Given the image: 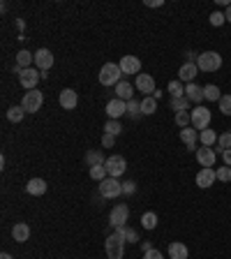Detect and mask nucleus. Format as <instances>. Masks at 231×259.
Wrapping results in <instances>:
<instances>
[{
	"label": "nucleus",
	"instance_id": "obj_1",
	"mask_svg": "<svg viewBox=\"0 0 231 259\" xmlns=\"http://www.w3.org/2000/svg\"><path fill=\"white\" fill-rule=\"evenodd\" d=\"M122 72H120V65L118 63H106V65H102L100 67V74H98V79H100V84L102 86H118L122 81Z\"/></svg>",
	"mask_w": 231,
	"mask_h": 259
},
{
	"label": "nucleus",
	"instance_id": "obj_2",
	"mask_svg": "<svg viewBox=\"0 0 231 259\" xmlns=\"http://www.w3.org/2000/svg\"><path fill=\"white\" fill-rule=\"evenodd\" d=\"M196 67L201 72H218L222 67V56L218 51H204L196 56Z\"/></svg>",
	"mask_w": 231,
	"mask_h": 259
},
{
	"label": "nucleus",
	"instance_id": "obj_3",
	"mask_svg": "<svg viewBox=\"0 0 231 259\" xmlns=\"http://www.w3.org/2000/svg\"><path fill=\"white\" fill-rule=\"evenodd\" d=\"M104 250H106V257L109 259H122V254H125V238H122L120 234L106 236Z\"/></svg>",
	"mask_w": 231,
	"mask_h": 259
},
{
	"label": "nucleus",
	"instance_id": "obj_4",
	"mask_svg": "<svg viewBox=\"0 0 231 259\" xmlns=\"http://www.w3.org/2000/svg\"><path fill=\"white\" fill-rule=\"evenodd\" d=\"M192 127H194L196 132H204V130H208V125H210V109H206V107H194L192 111Z\"/></svg>",
	"mask_w": 231,
	"mask_h": 259
},
{
	"label": "nucleus",
	"instance_id": "obj_5",
	"mask_svg": "<svg viewBox=\"0 0 231 259\" xmlns=\"http://www.w3.org/2000/svg\"><path fill=\"white\" fill-rule=\"evenodd\" d=\"M42 104H44V95L37 91V88L35 91H28L24 95V100H21V107H24L26 114H35V111H40Z\"/></svg>",
	"mask_w": 231,
	"mask_h": 259
},
{
	"label": "nucleus",
	"instance_id": "obj_6",
	"mask_svg": "<svg viewBox=\"0 0 231 259\" xmlns=\"http://www.w3.org/2000/svg\"><path fill=\"white\" fill-rule=\"evenodd\" d=\"M100 194H102L104 199H116L122 194V183L118 181V178H111V176H106L102 183H100Z\"/></svg>",
	"mask_w": 231,
	"mask_h": 259
},
{
	"label": "nucleus",
	"instance_id": "obj_7",
	"mask_svg": "<svg viewBox=\"0 0 231 259\" xmlns=\"http://www.w3.org/2000/svg\"><path fill=\"white\" fill-rule=\"evenodd\" d=\"M40 79H42V72H40L37 67H28V70H21V72H18V81H21V86H24L26 91H35Z\"/></svg>",
	"mask_w": 231,
	"mask_h": 259
},
{
	"label": "nucleus",
	"instance_id": "obj_8",
	"mask_svg": "<svg viewBox=\"0 0 231 259\" xmlns=\"http://www.w3.org/2000/svg\"><path fill=\"white\" fill-rule=\"evenodd\" d=\"M130 220V208H128V204H116L114 208H111V213H109V224L111 227H125V222Z\"/></svg>",
	"mask_w": 231,
	"mask_h": 259
},
{
	"label": "nucleus",
	"instance_id": "obj_9",
	"mask_svg": "<svg viewBox=\"0 0 231 259\" xmlns=\"http://www.w3.org/2000/svg\"><path fill=\"white\" fill-rule=\"evenodd\" d=\"M106 174L111 176V178H118V176L125 174V169H128V162H125V157L122 155H111L106 157Z\"/></svg>",
	"mask_w": 231,
	"mask_h": 259
},
{
	"label": "nucleus",
	"instance_id": "obj_10",
	"mask_svg": "<svg viewBox=\"0 0 231 259\" xmlns=\"http://www.w3.org/2000/svg\"><path fill=\"white\" fill-rule=\"evenodd\" d=\"M35 67L40 72H49L51 67H54V54H51L49 49H37L35 51Z\"/></svg>",
	"mask_w": 231,
	"mask_h": 259
},
{
	"label": "nucleus",
	"instance_id": "obj_11",
	"mask_svg": "<svg viewBox=\"0 0 231 259\" xmlns=\"http://www.w3.org/2000/svg\"><path fill=\"white\" fill-rule=\"evenodd\" d=\"M134 88L139 93H144V97L152 95V93L158 91L155 88V79L150 77V74H136V81H134Z\"/></svg>",
	"mask_w": 231,
	"mask_h": 259
},
{
	"label": "nucleus",
	"instance_id": "obj_12",
	"mask_svg": "<svg viewBox=\"0 0 231 259\" xmlns=\"http://www.w3.org/2000/svg\"><path fill=\"white\" fill-rule=\"evenodd\" d=\"M125 114H128V102H122L118 97H114V100L106 102V116H109V121H118V118Z\"/></svg>",
	"mask_w": 231,
	"mask_h": 259
},
{
	"label": "nucleus",
	"instance_id": "obj_13",
	"mask_svg": "<svg viewBox=\"0 0 231 259\" xmlns=\"http://www.w3.org/2000/svg\"><path fill=\"white\" fill-rule=\"evenodd\" d=\"M196 162H199V167H213V164L218 162V153H215V148H210V146H201V148H196Z\"/></svg>",
	"mask_w": 231,
	"mask_h": 259
},
{
	"label": "nucleus",
	"instance_id": "obj_14",
	"mask_svg": "<svg viewBox=\"0 0 231 259\" xmlns=\"http://www.w3.org/2000/svg\"><path fill=\"white\" fill-rule=\"evenodd\" d=\"M199 74V67H196L194 61H188L185 65H180V70H178V81H182V84H194V77Z\"/></svg>",
	"mask_w": 231,
	"mask_h": 259
},
{
	"label": "nucleus",
	"instance_id": "obj_15",
	"mask_svg": "<svg viewBox=\"0 0 231 259\" xmlns=\"http://www.w3.org/2000/svg\"><path fill=\"white\" fill-rule=\"evenodd\" d=\"M215 181H218V171H215L213 167L199 169V174H196V185H199L201 190H208Z\"/></svg>",
	"mask_w": 231,
	"mask_h": 259
},
{
	"label": "nucleus",
	"instance_id": "obj_16",
	"mask_svg": "<svg viewBox=\"0 0 231 259\" xmlns=\"http://www.w3.org/2000/svg\"><path fill=\"white\" fill-rule=\"evenodd\" d=\"M118 65L122 74H141V61L136 56H122Z\"/></svg>",
	"mask_w": 231,
	"mask_h": 259
},
{
	"label": "nucleus",
	"instance_id": "obj_17",
	"mask_svg": "<svg viewBox=\"0 0 231 259\" xmlns=\"http://www.w3.org/2000/svg\"><path fill=\"white\" fill-rule=\"evenodd\" d=\"M58 102H60L62 109H67V111H72L76 104H79V95H76V91H72V88H65V91H60V97H58Z\"/></svg>",
	"mask_w": 231,
	"mask_h": 259
},
{
	"label": "nucleus",
	"instance_id": "obj_18",
	"mask_svg": "<svg viewBox=\"0 0 231 259\" xmlns=\"http://www.w3.org/2000/svg\"><path fill=\"white\" fill-rule=\"evenodd\" d=\"M196 139H199V132L194 127H182L180 130V141L188 146V151L196 153Z\"/></svg>",
	"mask_w": 231,
	"mask_h": 259
},
{
	"label": "nucleus",
	"instance_id": "obj_19",
	"mask_svg": "<svg viewBox=\"0 0 231 259\" xmlns=\"http://www.w3.org/2000/svg\"><path fill=\"white\" fill-rule=\"evenodd\" d=\"M185 97H188L190 102H194L196 107H201V102L206 100V97H204V86L188 84V86H185Z\"/></svg>",
	"mask_w": 231,
	"mask_h": 259
},
{
	"label": "nucleus",
	"instance_id": "obj_20",
	"mask_svg": "<svg viewBox=\"0 0 231 259\" xmlns=\"http://www.w3.org/2000/svg\"><path fill=\"white\" fill-rule=\"evenodd\" d=\"M26 192L32 194V197H42L46 192V181L44 178H30L28 185H26Z\"/></svg>",
	"mask_w": 231,
	"mask_h": 259
},
{
	"label": "nucleus",
	"instance_id": "obj_21",
	"mask_svg": "<svg viewBox=\"0 0 231 259\" xmlns=\"http://www.w3.org/2000/svg\"><path fill=\"white\" fill-rule=\"evenodd\" d=\"M12 238L16 243H26L28 238H30V227H28L26 222H16L12 227Z\"/></svg>",
	"mask_w": 231,
	"mask_h": 259
},
{
	"label": "nucleus",
	"instance_id": "obj_22",
	"mask_svg": "<svg viewBox=\"0 0 231 259\" xmlns=\"http://www.w3.org/2000/svg\"><path fill=\"white\" fill-rule=\"evenodd\" d=\"M116 97H118V100H122V102H130V100H134V86L128 84V81H120V84L116 86Z\"/></svg>",
	"mask_w": 231,
	"mask_h": 259
},
{
	"label": "nucleus",
	"instance_id": "obj_23",
	"mask_svg": "<svg viewBox=\"0 0 231 259\" xmlns=\"http://www.w3.org/2000/svg\"><path fill=\"white\" fill-rule=\"evenodd\" d=\"M169 257L171 259H188L190 257L188 245H185V243H180V241L169 243Z\"/></svg>",
	"mask_w": 231,
	"mask_h": 259
},
{
	"label": "nucleus",
	"instance_id": "obj_24",
	"mask_svg": "<svg viewBox=\"0 0 231 259\" xmlns=\"http://www.w3.org/2000/svg\"><path fill=\"white\" fill-rule=\"evenodd\" d=\"M32 63H35V54L21 49V51L16 54V65L14 67H18V70H28V67H32Z\"/></svg>",
	"mask_w": 231,
	"mask_h": 259
},
{
	"label": "nucleus",
	"instance_id": "obj_25",
	"mask_svg": "<svg viewBox=\"0 0 231 259\" xmlns=\"http://www.w3.org/2000/svg\"><path fill=\"white\" fill-rule=\"evenodd\" d=\"M86 164L88 167H100V164H106V157L102 155V151H88L86 153Z\"/></svg>",
	"mask_w": 231,
	"mask_h": 259
},
{
	"label": "nucleus",
	"instance_id": "obj_26",
	"mask_svg": "<svg viewBox=\"0 0 231 259\" xmlns=\"http://www.w3.org/2000/svg\"><path fill=\"white\" fill-rule=\"evenodd\" d=\"M155 111H158V100H155L152 95L144 97V100H141V114H144V116H152Z\"/></svg>",
	"mask_w": 231,
	"mask_h": 259
},
{
	"label": "nucleus",
	"instance_id": "obj_27",
	"mask_svg": "<svg viewBox=\"0 0 231 259\" xmlns=\"http://www.w3.org/2000/svg\"><path fill=\"white\" fill-rule=\"evenodd\" d=\"M204 97H206L208 102H220L222 93H220V88L215 84H208V86H204Z\"/></svg>",
	"mask_w": 231,
	"mask_h": 259
},
{
	"label": "nucleus",
	"instance_id": "obj_28",
	"mask_svg": "<svg viewBox=\"0 0 231 259\" xmlns=\"http://www.w3.org/2000/svg\"><path fill=\"white\" fill-rule=\"evenodd\" d=\"M166 91H169L171 97H182V95H185V84L178 81V79H174V81L166 86Z\"/></svg>",
	"mask_w": 231,
	"mask_h": 259
},
{
	"label": "nucleus",
	"instance_id": "obj_29",
	"mask_svg": "<svg viewBox=\"0 0 231 259\" xmlns=\"http://www.w3.org/2000/svg\"><path fill=\"white\" fill-rule=\"evenodd\" d=\"M24 116H26V111H24L21 104H18V107H10V109H7V121H10V123H21Z\"/></svg>",
	"mask_w": 231,
	"mask_h": 259
},
{
	"label": "nucleus",
	"instance_id": "obj_30",
	"mask_svg": "<svg viewBox=\"0 0 231 259\" xmlns=\"http://www.w3.org/2000/svg\"><path fill=\"white\" fill-rule=\"evenodd\" d=\"M116 234H120L122 238H125V243H139V236H136V231L130 227H118L116 229Z\"/></svg>",
	"mask_w": 231,
	"mask_h": 259
},
{
	"label": "nucleus",
	"instance_id": "obj_31",
	"mask_svg": "<svg viewBox=\"0 0 231 259\" xmlns=\"http://www.w3.org/2000/svg\"><path fill=\"white\" fill-rule=\"evenodd\" d=\"M190 104H192V102H190L185 95H182V97H171V109H174L176 114H178V111H188Z\"/></svg>",
	"mask_w": 231,
	"mask_h": 259
},
{
	"label": "nucleus",
	"instance_id": "obj_32",
	"mask_svg": "<svg viewBox=\"0 0 231 259\" xmlns=\"http://www.w3.org/2000/svg\"><path fill=\"white\" fill-rule=\"evenodd\" d=\"M141 227L144 229H155L158 227V215H155L152 211L144 213V215H141Z\"/></svg>",
	"mask_w": 231,
	"mask_h": 259
},
{
	"label": "nucleus",
	"instance_id": "obj_33",
	"mask_svg": "<svg viewBox=\"0 0 231 259\" xmlns=\"http://www.w3.org/2000/svg\"><path fill=\"white\" fill-rule=\"evenodd\" d=\"M176 125L180 127V130L182 127H190L192 125V114H190V111H178L176 114Z\"/></svg>",
	"mask_w": 231,
	"mask_h": 259
},
{
	"label": "nucleus",
	"instance_id": "obj_34",
	"mask_svg": "<svg viewBox=\"0 0 231 259\" xmlns=\"http://www.w3.org/2000/svg\"><path fill=\"white\" fill-rule=\"evenodd\" d=\"M231 148V132H224L218 137V153H224Z\"/></svg>",
	"mask_w": 231,
	"mask_h": 259
},
{
	"label": "nucleus",
	"instance_id": "obj_35",
	"mask_svg": "<svg viewBox=\"0 0 231 259\" xmlns=\"http://www.w3.org/2000/svg\"><path fill=\"white\" fill-rule=\"evenodd\" d=\"M199 139L204 146H213L218 141V134H215V130H204V132H199Z\"/></svg>",
	"mask_w": 231,
	"mask_h": 259
},
{
	"label": "nucleus",
	"instance_id": "obj_36",
	"mask_svg": "<svg viewBox=\"0 0 231 259\" xmlns=\"http://www.w3.org/2000/svg\"><path fill=\"white\" fill-rule=\"evenodd\" d=\"M106 176H109V174H106V167H104V164H100V167H90V178H92V181L102 183Z\"/></svg>",
	"mask_w": 231,
	"mask_h": 259
},
{
	"label": "nucleus",
	"instance_id": "obj_37",
	"mask_svg": "<svg viewBox=\"0 0 231 259\" xmlns=\"http://www.w3.org/2000/svg\"><path fill=\"white\" fill-rule=\"evenodd\" d=\"M128 116H132V118H139L141 116V102L139 100H130L128 102Z\"/></svg>",
	"mask_w": 231,
	"mask_h": 259
},
{
	"label": "nucleus",
	"instance_id": "obj_38",
	"mask_svg": "<svg viewBox=\"0 0 231 259\" xmlns=\"http://www.w3.org/2000/svg\"><path fill=\"white\" fill-rule=\"evenodd\" d=\"M104 132H106V134H114V137H116V134L122 132V125H120L118 121H106V125H104Z\"/></svg>",
	"mask_w": 231,
	"mask_h": 259
},
{
	"label": "nucleus",
	"instance_id": "obj_39",
	"mask_svg": "<svg viewBox=\"0 0 231 259\" xmlns=\"http://www.w3.org/2000/svg\"><path fill=\"white\" fill-rule=\"evenodd\" d=\"M218 104H220V111H222V114L231 116V95H222Z\"/></svg>",
	"mask_w": 231,
	"mask_h": 259
},
{
	"label": "nucleus",
	"instance_id": "obj_40",
	"mask_svg": "<svg viewBox=\"0 0 231 259\" xmlns=\"http://www.w3.org/2000/svg\"><path fill=\"white\" fill-rule=\"evenodd\" d=\"M215 171H218V181H222V183H229L231 181V167H218L215 169Z\"/></svg>",
	"mask_w": 231,
	"mask_h": 259
},
{
	"label": "nucleus",
	"instance_id": "obj_41",
	"mask_svg": "<svg viewBox=\"0 0 231 259\" xmlns=\"http://www.w3.org/2000/svg\"><path fill=\"white\" fill-rule=\"evenodd\" d=\"M210 24H213V26H218V28H220V26H222V24H226V17H224V14H222V12H218V10H215V12L210 14Z\"/></svg>",
	"mask_w": 231,
	"mask_h": 259
},
{
	"label": "nucleus",
	"instance_id": "obj_42",
	"mask_svg": "<svg viewBox=\"0 0 231 259\" xmlns=\"http://www.w3.org/2000/svg\"><path fill=\"white\" fill-rule=\"evenodd\" d=\"M114 144H116V137H114V134H106V132H104V134H102V146H104V148H114Z\"/></svg>",
	"mask_w": 231,
	"mask_h": 259
},
{
	"label": "nucleus",
	"instance_id": "obj_43",
	"mask_svg": "<svg viewBox=\"0 0 231 259\" xmlns=\"http://www.w3.org/2000/svg\"><path fill=\"white\" fill-rule=\"evenodd\" d=\"M122 192H125V194H134V192H136V183H134V181H125V183H122Z\"/></svg>",
	"mask_w": 231,
	"mask_h": 259
},
{
	"label": "nucleus",
	"instance_id": "obj_44",
	"mask_svg": "<svg viewBox=\"0 0 231 259\" xmlns=\"http://www.w3.org/2000/svg\"><path fill=\"white\" fill-rule=\"evenodd\" d=\"M144 259H162V252H160V250H155V247H152L150 252H144Z\"/></svg>",
	"mask_w": 231,
	"mask_h": 259
},
{
	"label": "nucleus",
	"instance_id": "obj_45",
	"mask_svg": "<svg viewBox=\"0 0 231 259\" xmlns=\"http://www.w3.org/2000/svg\"><path fill=\"white\" fill-rule=\"evenodd\" d=\"M144 5L146 7H162L164 5V0H144Z\"/></svg>",
	"mask_w": 231,
	"mask_h": 259
},
{
	"label": "nucleus",
	"instance_id": "obj_46",
	"mask_svg": "<svg viewBox=\"0 0 231 259\" xmlns=\"http://www.w3.org/2000/svg\"><path fill=\"white\" fill-rule=\"evenodd\" d=\"M222 160H224V164H226V167H231V148H229V151H224V153H222Z\"/></svg>",
	"mask_w": 231,
	"mask_h": 259
},
{
	"label": "nucleus",
	"instance_id": "obj_47",
	"mask_svg": "<svg viewBox=\"0 0 231 259\" xmlns=\"http://www.w3.org/2000/svg\"><path fill=\"white\" fill-rule=\"evenodd\" d=\"M141 250H144V252H150V250H152L150 241H144V243H141Z\"/></svg>",
	"mask_w": 231,
	"mask_h": 259
},
{
	"label": "nucleus",
	"instance_id": "obj_48",
	"mask_svg": "<svg viewBox=\"0 0 231 259\" xmlns=\"http://www.w3.org/2000/svg\"><path fill=\"white\" fill-rule=\"evenodd\" d=\"M224 17H226V21H229V24H231V5H229V7H226V12H224Z\"/></svg>",
	"mask_w": 231,
	"mask_h": 259
},
{
	"label": "nucleus",
	"instance_id": "obj_49",
	"mask_svg": "<svg viewBox=\"0 0 231 259\" xmlns=\"http://www.w3.org/2000/svg\"><path fill=\"white\" fill-rule=\"evenodd\" d=\"M0 259H12V254H10V252H2V254H0Z\"/></svg>",
	"mask_w": 231,
	"mask_h": 259
}]
</instances>
